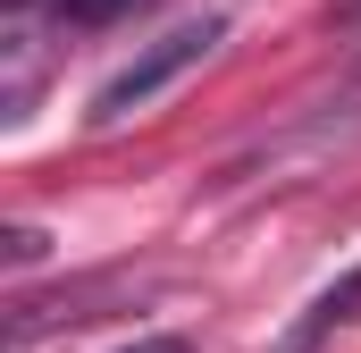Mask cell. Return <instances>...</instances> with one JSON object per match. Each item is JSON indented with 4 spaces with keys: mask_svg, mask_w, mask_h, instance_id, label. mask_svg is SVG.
I'll return each mask as SVG.
<instances>
[{
    "mask_svg": "<svg viewBox=\"0 0 361 353\" xmlns=\"http://www.w3.org/2000/svg\"><path fill=\"white\" fill-rule=\"evenodd\" d=\"M135 0H51V17L59 25H109V17H126Z\"/></svg>",
    "mask_w": 361,
    "mask_h": 353,
    "instance_id": "cell-3",
    "label": "cell"
},
{
    "mask_svg": "<svg viewBox=\"0 0 361 353\" xmlns=\"http://www.w3.org/2000/svg\"><path fill=\"white\" fill-rule=\"evenodd\" d=\"M126 353H193L185 337H143V345H126Z\"/></svg>",
    "mask_w": 361,
    "mask_h": 353,
    "instance_id": "cell-5",
    "label": "cell"
},
{
    "mask_svg": "<svg viewBox=\"0 0 361 353\" xmlns=\"http://www.w3.org/2000/svg\"><path fill=\"white\" fill-rule=\"evenodd\" d=\"M219 42H227V17H219V8L177 17V25H169V34H152V42H143L118 76H101V92H92V126H126L135 109H152V101L177 85V76H193Z\"/></svg>",
    "mask_w": 361,
    "mask_h": 353,
    "instance_id": "cell-1",
    "label": "cell"
},
{
    "mask_svg": "<svg viewBox=\"0 0 361 353\" xmlns=\"http://www.w3.org/2000/svg\"><path fill=\"white\" fill-rule=\"evenodd\" d=\"M353 320H361V261L345 269L336 286H319V294H311V311H302V320L277 337V353H319L336 328H353Z\"/></svg>",
    "mask_w": 361,
    "mask_h": 353,
    "instance_id": "cell-2",
    "label": "cell"
},
{
    "mask_svg": "<svg viewBox=\"0 0 361 353\" xmlns=\"http://www.w3.org/2000/svg\"><path fill=\"white\" fill-rule=\"evenodd\" d=\"M0 253H8V269H34L42 253H51V236H42V227H8V236H0Z\"/></svg>",
    "mask_w": 361,
    "mask_h": 353,
    "instance_id": "cell-4",
    "label": "cell"
}]
</instances>
